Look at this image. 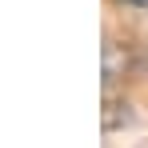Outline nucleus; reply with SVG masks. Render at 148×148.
<instances>
[{
  "instance_id": "1",
  "label": "nucleus",
  "mask_w": 148,
  "mask_h": 148,
  "mask_svg": "<svg viewBox=\"0 0 148 148\" xmlns=\"http://www.w3.org/2000/svg\"><path fill=\"white\" fill-rule=\"evenodd\" d=\"M120 4H132V8H148V0H120Z\"/></svg>"
}]
</instances>
